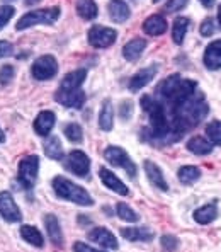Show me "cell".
<instances>
[{
    "label": "cell",
    "mask_w": 221,
    "mask_h": 252,
    "mask_svg": "<svg viewBox=\"0 0 221 252\" xmlns=\"http://www.w3.org/2000/svg\"><path fill=\"white\" fill-rule=\"evenodd\" d=\"M172 111V121H170V136L172 138H177L182 136L187 129L194 128L201 123L202 120L208 114V104H206L204 97L199 95V97H194V94L191 95L189 99L174 107Z\"/></svg>",
    "instance_id": "1"
},
{
    "label": "cell",
    "mask_w": 221,
    "mask_h": 252,
    "mask_svg": "<svg viewBox=\"0 0 221 252\" xmlns=\"http://www.w3.org/2000/svg\"><path fill=\"white\" fill-rule=\"evenodd\" d=\"M196 85L194 80L180 79V75H170L158 85L157 94L170 106V109H174L196 92Z\"/></svg>",
    "instance_id": "2"
},
{
    "label": "cell",
    "mask_w": 221,
    "mask_h": 252,
    "mask_svg": "<svg viewBox=\"0 0 221 252\" xmlns=\"http://www.w3.org/2000/svg\"><path fill=\"white\" fill-rule=\"evenodd\" d=\"M141 107L145 113H148L150 126H152L155 138H168L170 136V120L167 118L164 104L160 101H155L150 95H143Z\"/></svg>",
    "instance_id": "3"
},
{
    "label": "cell",
    "mask_w": 221,
    "mask_h": 252,
    "mask_svg": "<svg viewBox=\"0 0 221 252\" xmlns=\"http://www.w3.org/2000/svg\"><path fill=\"white\" fill-rule=\"evenodd\" d=\"M53 189L60 198L66 199V201L75 203V205H80V206H92L94 205V199H92V196L88 194L85 189L77 186V184H73L72 181H68L66 177H61V176L55 177Z\"/></svg>",
    "instance_id": "4"
},
{
    "label": "cell",
    "mask_w": 221,
    "mask_h": 252,
    "mask_svg": "<svg viewBox=\"0 0 221 252\" xmlns=\"http://www.w3.org/2000/svg\"><path fill=\"white\" fill-rule=\"evenodd\" d=\"M60 17V7H50V9H39V10H32L28 12L17 21L16 29L17 31H24L28 28L38 24H55Z\"/></svg>",
    "instance_id": "5"
},
{
    "label": "cell",
    "mask_w": 221,
    "mask_h": 252,
    "mask_svg": "<svg viewBox=\"0 0 221 252\" xmlns=\"http://www.w3.org/2000/svg\"><path fill=\"white\" fill-rule=\"evenodd\" d=\"M39 170V158L36 155H28L19 162V170H17V177H19V183L26 189H31L36 183V177H38Z\"/></svg>",
    "instance_id": "6"
},
{
    "label": "cell",
    "mask_w": 221,
    "mask_h": 252,
    "mask_svg": "<svg viewBox=\"0 0 221 252\" xmlns=\"http://www.w3.org/2000/svg\"><path fill=\"white\" fill-rule=\"evenodd\" d=\"M104 157L114 167H121L128 172L130 177L136 176V165L135 162L130 158V155L126 154V150H123L121 147H108L104 150Z\"/></svg>",
    "instance_id": "7"
},
{
    "label": "cell",
    "mask_w": 221,
    "mask_h": 252,
    "mask_svg": "<svg viewBox=\"0 0 221 252\" xmlns=\"http://www.w3.org/2000/svg\"><path fill=\"white\" fill-rule=\"evenodd\" d=\"M32 77L36 80H50L56 75L58 72V62L51 55H43L31 66Z\"/></svg>",
    "instance_id": "8"
},
{
    "label": "cell",
    "mask_w": 221,
    "mask_h": 252,
    "mask_svg": "<svg viewBox=\"0 0 221 252\" xmlns=\"http://www.w3.org/2000/svg\"><path fill=\"white\" fill-rule=\"evenodd\" d=\"M117 38V32L106 26H94L88 29V44H92L94 48H108L110 46Z\"/></svg>",
    "instance_id": "9"
},
{
    "label": "cell",
    "mask_w": 221,
    "mask_h": 252,
    "mask_svg": "<svg viewBox=\"0 0 221 252\" xmlns=\"http://www.w3.org/2000/svg\"><path fill=\"white\" fill-rule=\"evenodd\" d=\"M65 165L70 172H73L79 177H85L87 174L90 172V158H88L85 152H82V150L70 152L65 160Z\"/></svg>",
    "instance_id": "10"
},
{
    "label": "cell",
    "mask_w": 221,
    "mask_h": 252,
    "mask_svg": "<svg viewBox=\"0 0 221 252\" xmlns=\"http://www.w3.org/2000/svg\"><path fill=\"white\" fill-rule=\"evenodd\" d=\"M55 99H56L58 104L65 106V107H79L83 106L85 102V92L82 89H58L56 94H55Z\"/></svg>",
    "instance_id": "11"
},
{
    "label": "cell",
    "mask_w": 221,
    "mask_h": 252,
    "mask_svg": "<svg viewBox=\"0 0 221 252\" xmlns=\"http://www.w3.org/2000/svg\"><path fill=\"white\" fill-rule=\"evenodd\" d=\"M0 217H2L3 220L10 221V223H16V221L22 220L21 210L17 208L12 194H10V192H7V191L0 192Z\"/></svg>",
    "instance_id": "12"
},
{
    "label": "cell",
    "mask_w": 221,
    "mask_h": 252,
    "mask_svg": "<svg viewBox=\"0 0 221 252\" xmlns=\"http://www.w3.org/2000/svg\"><path fill=\"white\" fill-rule=\"evenodd\" d=\"M99 177H101L102 184H104L106 188H109L110 191L117 192V194H121V196H128V194H130V189H128L126 184H124L123 181H121L119 177L116 176V174L110 172L109 169L101 167V170H99Z\"/></svg>",
    "instance_id": "13"
},
{
    "label": "cell",
    "mask_w": 221,
    "mask_h": 252,
    "mask_svg": "<svg viewBox=\"0 0 221 252\" xmlns=\"http://www.w3.org/2000/svg\"><path fill=\"white\" fill-rule=\"evenodd\" d=\"M88 239L97 244V246L104 247V249H110V251L117 249V239L112 235V232L104 227H97V228H94V230H90Z\"/></svg>",
    "instance_id": "14"
},
{
    "label": "cell",
    "mask_w": 221,
    "mask_h": 252,
    "mask_svg": "<svg viewBox=\"0 0 221 252\" xmlns=\"http://www.w3.org/2000/svg\"><path fill=\"white\" fill-rule=\"evenodd\" d=\"M155 73H157V65H152V66H148V68H143V70H139V72H136L130 80V91L138 92L139 89L148 85L153 80Z\"/></svg>",
    "instance_id": "15"
},
{
    "label": "cell",
    "mask_w": 221,
    "mask_h": 252,
    "mask_svg": "<svg viewBox=\"0 0 221 252\" xmlns=\"http://www.w3.org/2000/svg\"><path fill=\"white\" fill-rule=\"evenodd\" d=\"M55 121H56V116H55L53 111H41L34 120V131L39 136H48L53 129Z\"/></svg>",
    "instance_id": "16"
},
{
    "label": "cell",
    "mask_w": 221,
    "mask_h": 252,
    "mask_svg": "<svg viewBox=\"0 0 221 252\" xmlns=\"http://www.w3.org/2000/svg\"><path fill=\"white\" fill-rule=\"evenodd\" d=\"M204 65L209 70L221 68V39L209 43L204 51Z\"/></svg>",
    "instance_id": "17"
},
{
    "label": "cell",
    "mask_w": 221,
    "mask_h": 252,
    "mask_svg": "<svg viewBox=\"0 0 221 252\" xmlns=\"http://www.w3.org/2000/svg\"><path fill=\"white\" fill-rule=\"evenodd\" d=\"M145 172H146V177H148V181H152L153 186H157L158 189H162V191H167L168 189V184L167 181H165L164 174H162L160 167H158L155 162L152 160H145Z\"/></svg>",
    "instance_id": "18"
},
{
    "label": "cell",
    "mask_w": 221,
    "mask_h": 252,
    "mask_svg": "<svg viewBox=\"0 0 221 252\" xmlns=\"http://www.w3.org/2000/svg\"><path fill=\"white\" fill-rule=\"evenodd\" d=\"M44 225H46V232L50 240L55 244L56 247L63 246V235H61V228H60V221L55 215H46L44 217Z\"/></svg>",
    "instance_id": "19"
},
{
    "label": "cell",
    "mask_w": 221,
    "mask_h": 252,
    "mask_svg": "<svg viewBox=\"0 0 221 252\" xmlns=\"http://www.w3.org/2000/svg\"><path fill=\"white\" fill-rule=\"evenodd\" d=\"M121 235L126 240H133V242H150V240L153 239V232L145 227L121 228Z\"/></svg>",
    "instance_id": "20"
},
{
    "label": "cell",
    "mask_w": 221,
    "mask_h": 252,
    "mask_svg": "<svg viewBox=\"0 0 221 252\" xmlns=\"http://www.w3.org/2000/svg\"><path fill=\"white\" fill-rule=\"evenodd\" d=\"M143 31L150 36H160L167 31V21H165V17L158 16V14L150 16L148 19L143 22Z\"/></svg>",
    "instance_id": "21"
},
{
    "label": "cell",
    "mask_w": 221,
    "mask_h": 252,
    "mask_svg": "<svg viewBox=\"0 0 221 252\" xmlns=\"http://www.w3.org/2000/svg\"><path fill=\"white\" fill-rule=\"evenodd\" d=\"M108 10H109V16L110 19L114 22H124L128 21L130 17V7L124 0H110L109 5H108Z\"/></svg>",
    "instance_id": "22"
},
{
    "label": "cell",
    "mask_w": 221,
    "mask_h": 252,
    "mask_svg": "<svg viewBox=\"0 0 221 252\" xmlns=\"http://www.w3.org/2000/svg\"><path fill=\"white\" fill-rule=\"evenodd\" d=\"M145 48H146L145 39L135 38V39H131V41H128L126 44H124L123 55H124V58H126L128 62H136L139 57H141V53L145 51Z\"/></svg>",
    "instance_id": "23"
},
{
    "label": "cell",
    "mask_w": 221,
    "mask_h": 252,
    "mask_svg": "<svg viewBox=\"0 0 221 252\" xmlns=\"http://www.w3.org/2000/svg\"><path fill=\"white\" fill-rule=\"evenodd\" d=\"M193 217H194V220H196L197 223L208 225V223H211L216 217H218V206H216V203L204 205V206H201V208H197L196 211H194Z\"/></svg>",
    "instance_id": "24"
},
{
    "label": "cell",
    "mask_w": 221,
    "mask_h": 252,
    "mask_svg": "<svg viewBox=\"0 0 221 252\" xmlns=\"http://www.w3.org/2000/svg\"><path fill=\"white\" fill-rule=\"evenodd\" d=\"M187 150L196 155H208L213 152V143L209 140L202 138V136H193L187 142Z\"/></svg>",
    "instance_id": "25"
},
{
    "label": "cell",
    "mask_w": 221,
    "mask_h": 252,
    "mask_svg": "<svg viewBox=\"0 0 221 252\" xmlns=\"http://www.w3.org/2000/svg\"><path fill=\"white\" fill-rule=\"evenodd\" d=\"M114 125V109L112 102L104 101V104L101 107V114H99V126L102 131H110Z\"/></svg>",
    "instance_id": "26"
},
{
    "label": "cell",
    "mask_w": 221,
    "mask_h": 252,
    "mask_svg": "<svg viewBox=\"0 0 221 252\" xmlns=\"http://www.w3.org/2000/svg\"><path fill=\"white\" fill-rule=\"evenodd\" d=\"M77 12L82 19L92 21L97 17V3H95V0H77Z\"/></svg>",
    "instance_id": "27"
},
{
    "label": "cell",
    "mask_w": 221,
    "mask_h": 252,
    "mask_svg": "<svg viewBox=\"0 0 221 252\" xmlns=\"http://www.w3.org/2000/svg\"><path fill=\"white\" fill-rule=\"evenodd\" d=\"M44 154L53 160H61L63 158V145H61L58 136H50L44 142Z\"/></svg>",
    "instance_id": "28"
},
{
    "label": "cell",
    "mask_w": 221,
    "mask_h": 252,
    "mask_svg": "<svg viewBox=\"0 0 221 252\" xmlns=\"http://www.w3.org/2000/svg\"><path fill=\"white\" fill-rule=\"evenodd\" d=\"M21 237L26 240V242H29L31 246H34V247H43L44 246V239H43L41 232H39L38 228L31 227V225H22V227H21Z\"/></svg>",
    "instance_id": "29"
},
{
    "label": "cell",
    "mask_w": 221,
    "mask_h": 252,
    "mask_svg": "<svg viewBox=\"0 0 221 252\" xmlns=\"http://www.w3.org/2000/svg\"><path fill=\"white\" fill-rule=\"evenodd\" d=\"M87 79L85 70H75V72L66 73L61 80V89H80V85L83 84V80Z\"/></svg>",
    "instance_id": "30"
},
{
    "label": "cell",
    "mask_w": 221,
    "mask_h": 252,
    "mask_svg": "<svg viewBox=\"0 0 221 252\" xmlns=\"http://www.w3.org/2000/svg\"><path fill=\"white\" fill-rule=\"evenodd\" d=\"M189 24L191 21L187 17H177L174 21V26H172V39H174L175 44H182L187 29H189Z\"/></svg>",
    "instance_id": "31"
},
{
    "label": "cell",
    "mask_w": 221,
    "mask_h": 252,
    "mask_svg": "<svg viewBox=\"0 0 221 252\" xmlns=\"http://www.w3.org/2000/svg\"><path fill=\"white\" fill-rule=\"evenodd\" d=\"M179 181L182 184H193L201 177V169L196 167V165H184V167L179 169Z\"/></svg>",
    "instance_id": "32"
},
{
    "label": "cell",
    "mask_w": 221,
    "mask_h": 252,
    "mask_svg": "<svg viewBox=\"0 0 221 252\" xmlns=\"http://www.w3.org/2000/svg\"><path fill=\"white\" fill-rule=\"evenodd\" d=\"M116 213H117V217H119L121 220H124V221H138L139 220L138 213H136L135 210H131L126 203H117V205H116Z\"/></svg>",
    "instance_id": "33"
},
{
    "label": "cell",
    "mask_w": 221,
    "mask_h": 252,
    "mask_svg": "<svg viewBox=\"0 0 221 252\" xmlns=\"http://www.w3.org/2000/svg\"><path fill=\"white\" fill-rule=\"evenodd\" d=\"M206 135L213 145H221V121H211L206 126Z\"/></svg>",
    "instance_id": "34"
},
{
    "label": "cell",
    "mask_w": 221,
    "mask_h": 252,
    "mask_svg": "<svg viewBox=\"0 0 221 252\" xmlns=\"http://www.w3.org/2000/svg\"><path fill=\"white\" fill-rule=\"evenodd\" d=\"M65 136L70 140V142H75V143H79V142H82V138H83V129H82V126L80 125H77V123H68L65 126Z\"/></svg>",
    "instance_id": "35"
},
{
    "label": "cell",
    "mask_w": 221,
    "mask_h": 252,
    "mask_svg": "<svg viewBox=\"0 0 221 252\" xmlns=\"http://www.w3.org/2000/svg\"><path fill=\"white\" fill-rule=\"evenodd\" d=\"M14 12H16V9H14L12 5H2L0 7V31L9 24V21H10V17L14 16Z\"/></svg>",
    "instance_id": "36"
},
{
    "label": "cell",
    "mask_w": 221,
    "mask_h": 252,
    "mask_svg": "<svg viewBox=\"0 0 221 252\" xmlns=\"http://www.w3.org/2000/svg\"><path fill=\"white\" fill-rule=\"evenodd\" d=\"M160 244L167 252H174V251H177V247H179V239H177L175 235H164L160 240Z\"/></svg>",
    "instance_id": "37"
},
{
    "label": "cell",
    "mask_w": 221,
    "mask_h": 252,
    "mask_svg": "<svg viewBox=\"0 0 221 252\" xmlns=\"http://www.w3.org/2000/svg\"><path fill=\"white\" fill-rule=\"evenodd\" d=\"M199 31H201V34L204 36V38H208V36H211L213 32L216 31V22L213 17H208V19L202 21L201 28H199Z\"/></svg>",
    "instance_id": "38"
},
{
    "label": "cell",
    "mask_w": 221,
    "mask_h": 252,
    "mask_svg": "<svg viewBox=\"0 0 221 252\" xmlns=\"http://www.w3.org/2000/svg\"><path fill=\"white\" fill-rule=\"evenodd\" d=\"M14 66L12 65H5V66H2V70H0V84H3V85H7V84H10L12 82V79H14Z\"/></svg>",
    "instance_id": "39"
},
{
    "label": "cell",
    "mask_w": 221,
    "mask_h": 252,
    "mask_svg": "<svg viewBox=\"0 0 221 252\" xmlns=\"http://www.w3.org/2000/svg\"><path fill=\"white\" fill-rule=\"evenodd\" d=\"M189 3V0H168L165 3V12H177V10L184 9Z\"/></svg>",
    "instance_id": "40"
},
{
    "label": "cell",
    "mask_w": 221,
    "mask_h": 252,
    "mask_svg": "<svg viewBox=\"0 0 221 252\" xmlns=\"http://www.w3.org/2000/svg\"><path fill=\"white\" fill-rule=\"evenodd\" d=\"M14 53V46L9 41H0V58L10 57Z\"/></svg>",
    "instance_id": "41"
},
{
    "label": "cell",
    "mask_w": 221,
    "mask_h": 252,
    "mask_svg": "<svg viewBox=\"0 0 221 252\" xmlns=\"http://www.w3.org/2000/svg\"><path fill=\"white\" fill-rule=\"evenodd\" d=\"M73 252H104V251L94 249V247L87 246V244H83V242H75L73 244Z\"/></svg>",
    "instance_id": "42"
},
{
    "label": "cell",
    "mask_w": 221,
    "mask_h": 252,
    "mask_svg": "<svg viewBox=\"0 0 221 252\" xmlns=\"http://www.w3.org/2000/svg\"><path fill=\"white\" fill-rule=\"evenodd\" d=\"M131 109H133V104L130 101H126V102H123L119 107V111H121V118L123 120H128V118L131 116Z\"/></svg>",
    "instance_id": "43"
},
{
    "label": "cell",
    "mask_w": 221,
    "mask_h": 252,
    "mask_svg": "<svg viewBox=\"0 0 221 252\" xmlns=\"http://www.w3.org/2000/svg\"><path fill=\"white\" fill-rule=\"evenodd\" d=\"M199 2H202V5L204 7H211L213 3H215V0H199Z\"/></svg>",
    "instance_id": "44"
},
{
    "label": "cell",
    "mask_w": 221,
    "mask_h": 252,
    "mask_svg": "<svg viewBox=\"0 0 221 252\" xmlns=\"http://www.w3.org/2000/svg\"><path fill=\"white\" fill-rule=\"evenodd\" d=\"M38 2H41V0H26V5H34Z\"/></svg>",
    "instance_id": "45"
},
{
    "label": "cell",
    "mask_w": 221,
    "mask_h": 252,
    "mask_svg": "<svg viewBox=\"0 0 221 252\" xmlns=\"http://www.w3.org/2000/svg\"><path fill=\"white\" fill-rule=\"evenodd\" d=\"M218 22H220V26H221V3H220V7H218Z\"/></svg>",
    "instance_id": "46"
},
{
    "label": "cell",
    "mask_w": 221,
    "mask_h": 252,
    "mask_svg": "<svg viewBox=\"0 0 221 252\" xmlns=\"http://www.w3.org/2000/svg\"><path fill=\"white\" fill-rule=\"evenodd\" d=\"M3 140H5V135H3V131H2V129H0V143H2Z\"/></svg>",
    "instance_id": "47"
},
{
    "label": "cell",
    "mask_w": 221,
    "mask_h": 252,
    "mask_svg": "<svg viewBox=\"0 0 221 252\" xmlns=\"http://www.w3.org/2000/svg\"><path fill=\"white\" fill-rule=\"evenodd\" d=\"M153 2H160V0H153Z\"/></svg>",
    "instance_id": "48"
}]
</instances>
